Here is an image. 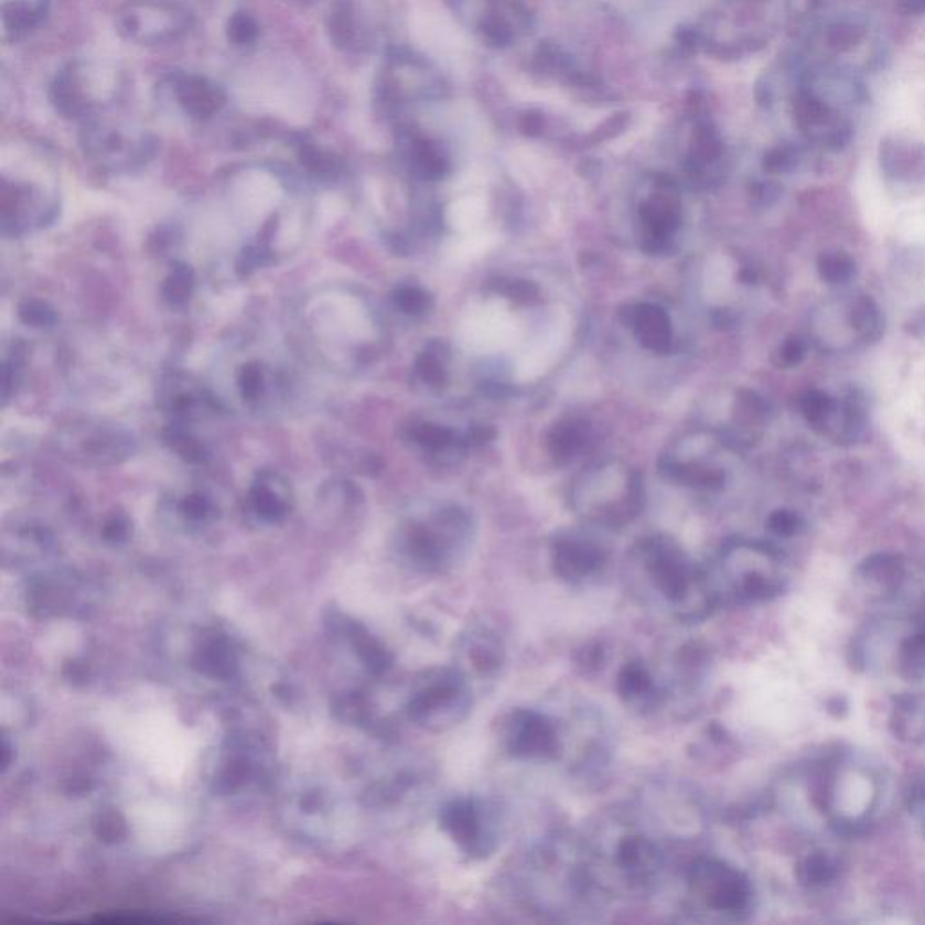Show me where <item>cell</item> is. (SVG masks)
I'll list each match as a JSON object with an SVG mask.
<instances>
[{
  "mask_svg": "<svg viewBox=\"0 0 925 925\" xmlns=\"http://www.w3.org/2000/svg\"><path fill=\"white\" fill-rule=\"evenodd\" d=\"M519 885L526 905L553 921L588 918L610 896L588 842L570 837H551L528 851Z\"/></svg>",
  "mask_w": 925,
  "mask_h": 925,
  "instance_id": "cell-1",
  "label": "cell"
},
{
  "mask_svg": "<svg viewBox=\"0 0 925 925\" xmlns=\"http://www.w3.org/2000/svg\"><path fill=\"white\" fill-rule=\"evenodd\" d=\"M641 557L650 591L676 619L695 622L709 615L718 601L714 590L675 540L653 537L642 546Z\"/></svg>",
  "mask_w": 925,
  "mask_h": 925,
  "instance_id": "cell-2",
  "label": "cell"
},
{
  "mask_svg": "<svg viewBox=\"0 0 925 925\" xmlns=\"http://www.w3.org/2000/svg\"><path fill=\"white\" fill-rule=\"evenodd\" d=\"M588 848L607 893L615 882L630 893H647L664 870V853L658 842L631 826L619 831L611 845L599 848L588 842Z\"/></svg>",
  "mask_w": 925,
  "mask_h": 925,
  "instance_id": "cell-3",
  "label": "cell"
},
{
  "mask_svg": "<svg viewBox=\"0 0 925 925\" xmlns=\"http://www.w3.org/2000/svg\"><path fill=\"white\" fill-rule=\"evenodd\" d=\"M56 454L86 469L121 465L138 451L132 432L104 420H76L55 432Z\"/></svg>",
  "mask_w": 925,
  "mask_h": 925,
  "instance_id": "cell-4",
  "label": "cell"
},
{
  "mask_svg": "<svg viewBox=\"0 0 925 925\" xmlns=\"http://www.w3.org/2000/svg\"><path fill=\"white\" fill-rule=\"evenodd\" d=\"M471 520L458 510H443L431 523H416L407 530L406 551L420 570L429 573L451 571L466 551Z\"/></svg>",
  "mask_w": 925,
  "mask_h": 925,
  "instance_id": "cell-5",
  "label": "cell"
},
{
  "mask_svg": "<svg viewBox=\"0 0 925 925\" xmlns=\"http://www.w3.org/2000/svg\"><path fill=\"white\" fill-rule=\"evenodd\" d=\"M116 31L138 45L180 41L194 25L189 8L172 0H127L116 13Z\"/></svg>",
  "mask_w": 925,
  "mask_h": 925,
  "instance_id": "cell-6",
  "label": "cell"
},
{
  "mask_svg": "<svg viewBox=\"0 0 925 925\" xmlns=\"http://www.w3.org/2000/svg\"><path fill=\"white\" fill-rule=\"evenodd\" d=\"M471 680L458 667L441 669L410 701V716L429 731H451L471 714Z\"/></svg>",
  "mask_w": 925,
  "mask_h": 925,
  "instance_id": "cell-7",
  "label": "cell"
},
{
  "mask_svg": "<svg viewBox=\"0 0 925 925\" xmlns=\"http://www.w3.org/2000/svg\"><path fill=\"white\" fill-rule=\"evenodd\" d=\"M441 830L472 861L491 857L499 845V825L485 800L454 797L440 810Z\"/></svg>",
  "mask_w": 925,
  "mask_h": 925,
  "instance_id": "cell-8",
  "label": "cell"
},
{
  "mask_svg": "<svg viewBox=\"0 0 925 925\" xmlns=\"http://www.w3.org/2000/svg\"><path fill=\"white\" fill-rule=\"evenodd\" d=\"M687 893L718 915L738 916L749 907L751 890L745 879L725 862L696 859L687 868Z\"/></svg>",
  "mask_w": 925,
  "mask_h": 925,
  "instance_id": "cell-9",
  "label": "cell"
},
{
  "mask_svg": "<svg viewBox=\"0 0 925 925\" xmlns=\"http://www.w3.org/2000/svg\"><path fill=\"white\" fill-rule=\"evenodd\" d=\"M84 149L90 161L104 171L130 172L151 161L155 141L147 132L95 120L87 123Z\"/></svg>",
  "mask_w": 925,
  "mask_h": 925,
  "instance_id": "cell-10",
  "label": "cell"
},
{
  "mask_svg": "<svg viewBox=\"0 0 925 925\" xmlns=\"http://www.w3.org/2000/svg\"><path fill=\"white\" fill-rule=\"evenodd\" d=\"M501 741L508 755L519 761H556L564 751L559 725L536 709H516L506 716Z\"/></svg>",
  "mask_w": 925,
  "mask_h": 925,
  "instance_id": "cell-11",
  "label": "cell"
},
{
  "mask_svg": "<svg viewBox=\"0 0 925 925\" xmlns=\"http://www.w3.org/2000/svg\"><path fill=\"white\" fill-rule=\"evenodd\" d=\"M158 407L171 423L191 426L205 416L216 415L219 401L194 376L172 370L161 378L158 387Z\"/></svg>",
  "mask_w": 925,
  "mask_h": 925,
  "instance_id": "cell-12",
  "label": "cell"
},
{
  "mask_svg": "<svg viewBox=\"0 0 925 925\" xmlns=\"http://www.w3.org/2000/svg\"><path fill=\"white\" fill-rule=\"evenodd\" d=\"M58 214V203L47 197L35 185L2 186V232L4 236H22L25 232L39 230L51 225Z\"/></svg>",
  "mask_w": 925,
  "mask_h": 925,
  "instance_id": "cell-13",
  "label": "cell"
},
{
  "mask_svg": "<svg viewBox=\"0 0 925 925\" xmlns=\"http://www.w3.org/2000/svg\"><path fill=\"white\" fill-rule=\"evenodd\" d=\"M794 116L806 140L817 146L840 149L850 141V120L816 90H803L797 95Z\"/></svg>",
  "mask_w": 925,
  "mask_h": 925,
  "instance_id": "cell-14",
  "label": "cell"
},
{
  "mask_svg": "<svg viewBox=\"0 0 925 925\" xmlns=\"http://www.w3.org/2000/svg\"><path fill=\"white\" fill-rule=\"evenodd\" d=\"M95 86V75L89 65L73 62L51 84V101L65 118L90 121L101 107Z\"/></svg>",
  "mask_w": 925,
  "mask_h": 925,
  "instance_id": "cell-15",
  "label": "cell"
},
{
  "mask_svg": "<svg viewBox=\"0 0 925 925\" xmlns=\"http://www.w3.org/2000/svg\"><path fill=\"white\" fill-rule=\"evenodd\" d=\"M505 644L501 636L486 625H472L455 644V667L472 680H488L505 664Z\"/></svg>",
  "mask_w": 925,
  "mask_h": 925,
  "instance_id": "cell-16",
  "label": "cell"
},
{
  "mask_svg": "<svg viewBox=\"0 0 925 925\" xmlns=\"http://www.w3.org/2000/svg\"><path fill=\"white\" fill-rule=\"evenodd\" d=\"M166 98L192 121L214 118L226 104L225 90L205 76L174 73L163 82Z\"/></svg>",
  "mask_w": 925,
  "mask_h": 925,
  "instance_id": "cell-17",
  "label": "cell"
},
{
  "mask_svg": "<svg viewBox=\"0 0 925 925\" xmlns=\"http://www.w3.org/2000/svg\"><path fill=\"white\" fill-rule=\"evenodd\" d=\"M605 551L585 537H559L551 545V568L566 584H584L604 570Z\"/></svg>",
  "mask_w": 925,
  "mask_h": 925,
  "instance_id": "cell-18",
  "label": "cell"
},
{
  "mask_svg": "<svg viewBox=\"0 0 925 925\" xmlns=\"http://www.w3.org/2000/svg\"><path fill=\"white\" fill-rule=\"evenodd\" d=\"M615 689L625 706L642 714L658 709L664 696L653 670L642 660L627 662L619 669Z\"/></svg>",
  "mask_w": 925,
  "mask_h": 925,
  "instance_id": "cell-19",
  "label": "cell"
},
{
  "mask_svg": "<svg viewBox=\"0 0 925 925\" xmlns=\"http://www.w3.org/2000/svg\"><path fill=\"white\" fill-rule=\"evenodd\" d=\"M288 499H290V485L284 475L276 471H262L256 475L251 483L250 501L251 510L262 519L277 520L286 516L288 512Z\"/></svg>",
  "mask_w": 925,
  "mask_h": 925,
  "instance_id": "cell-20",
  "label": "cell"
},
{
  "mask_svg": "<svg viewBox=\"0 0 925 925\" xmlns=\"http://www.w3.org/2000/svg\"><path fill=\"white\" fill-rule=\"evenodd\" d=\"M633 325L641 344L653 353H669L673 345V327L669 315L660 305L641 304L633 310Z\"/></svg>",
  "mask_w": 925,
  "mask_h": 925,
  "instance_id": "cell-21",
  "label": "cell"
},
{
  "mask_svg": "<svg viewBox=\"0 0 925 925\" xmlns=\"http://www.w3.org/2000/svg\"><path fill=\"white\" fill-rule=\"evenodd\" d=\"M47 11V0H2V31L4 41H19L41 24Z\"/></svg>",
  "mask_w": 925,
  "mask_h": 925,
  "instance_id": "cell-22",
  "label": "cell"
},
{
  "mask_svg": "<svg viewBox=\"0 0 925 925\" xmlns=\"http://www.w3.org/2000/svg\"><path fill=\"white\" fill-rule=\"evenodd\" d=\"M161 438H163V443L185 463L205 465L206 461L211 460V452L205 443L200 438H195L186 426L169 423L165 431L161 432Z\"/></svg>",
  "mask_w": 925,
  "mask_h": 925,
  "instance_id": "cell-23",
  "label": "cell"
},
{
  "mask_svg": "<svg viewBox=\"0 0 925 925\" xmlns=\"http://www.w3.org/2000/svg\"><path fill=\"white\" fill-rule=\"evenodd\" d=\"M585 443V427L579 420H564L551 429L548 447L559 463L568 461L581 451Z\"/></svg>",
  "mask_w": 925,
  "mask_h": 925,
  "instance_id": "cell-24",
  "label": "cell"
},
{
  "mask_svg": "<svg viewBox=\"0 0 925 925\" xmlns=\"http://www.w3.org/2000/svg\"><path fill=\"white\" fill-rule=\"evenodd\" d=\"M195 290V271L191 265L183 260H175L169 276L161 286V295L166 304L172 308H183L191 302Z\"/></svg>",
  "mask_w": 925,
  "mask_h": 925,
  "instance_id": "cell-25",
  "label": "cell"
},
{
  "mask_svg": "<svg viewBox=\"0 0 925 925\" xmlns=\"http://www.w3.org/2000/svg\"><path fill=\"white\" fill-rule=\"evenodd\" d=\"M850 324L862 341L875 342L882 335V315L879 305L870 297H859L850 311Z\"/></svg>",
  "mask_w": 925,
  "mask_h": 925,
  "instance_id": "cell-26",
  "label": "cell"
},
{
  "mask_svg": "<svg viewBox=\"0 0 925 925\" xmlns=\"http://www.w3.org/2000/svg\"><path fill=\"white\" fill-rule=\"evenodd\" d=\"M670 477L684 485L714 491L725 483V474L720 469L706 465H670Z\"/></svg>",
  "mask_w": 925,
  "mask_h": 925,
  "instance_id": "cell-27",
  "label": "cell"
},
{
  "mask_svg": "<svg viewBox=\"0 0 925 925\" xmlns=\"http://www.w3.org/2000/svg\"><path fill=\"white\" fill-rule=\"evenodd\" d=\"M817 270L826 284H846L856 277L857 265L845 251H828L817 260Z\"/></svg>",
  "mask_w": 925,
  "mask_h": 925,
  "instance_id": "cell-28",
  "label": "cell"
},
{
  "mask_svg": "<svg viewBox=\"0 0 925 925\" xmlns=\"http://www.w3.org/2000/svg\"><path fill=\"white\" fill-rule=\"evenodd\" d=\"M25 345L22 342H15L11 345V351L6 355L2 362V406H8V401L15 396L17 389L21 386L22 373H24L25 364Z\"/></svg>",
  "mask_w": 925,
  "mask_h": 925,
  "instance_id": "cell-29",
  "label": "cell"
},
{
  "mask_svg": "<svg viewBox=\"0 0 925 925\" xmlns=\"http://www.w3.org/2000/svg\"><path fill=\"white\" fill-rule=\"evenodd\" d=\"M239 395L246 404H257L262 400L268 387V373L260 362H248L237 375Z\"/></svg>",
  "mask_w": 925,
  "mask_h": 925,
  "instance_id": "cell-30",
  "label": "cell"
},
{
  "mask_svg": "<svg viewBox=\"0 0 925 925\" xmlns=\"http://www.w3.org/2000/svg\"><path fill=\"white\" fill-rule=\"evenodd\" d=\"M19 321L33 330H50L58 324V313L53 305L41 299H25L17 310Z\"/></svg>",
  "mask_w": 925,
  "mask_h": 925,
  "instance_id": "cell-31",
  "label": "cell"
},
{
  "mask_svg": "<svg viewBox=\"0 0 925 925\" xmlns=\"http://www.w3.org/2000/svg\"><path fill=\"white\" fill-rule=\"evenodd\" d=\"M259 24H257L256 19H254L250 13H246V11H236V13L228 19V25H226V36H228V42H230L234 47H239V50L251 47V45L256 44L257 39H259Z\"/></svg>",
  "mask_w": 925,
  "mask_h": 925,
  "instance_id": "cell-32",
  "label": "cell"
},
{
  "mask_svg": "<svg viewBox=\"0 0 925 925\" xmlns=\"http://www.w3.org/2000/svg\"><path fill=\"white\" fill-rule=\"evenodd\" d=\"M396 308L406 315L420 316L432 308V297L418 286H400L392 293Z\"/></svg>",
  "mask_w": 925,
  "mask_h": 925,
  "instance_id": "cell-33",
  "label": "cell"
},
{
  "mask_svg": "<svg viewBox=\"0 0 925 925\" xmlns=\"http://www.w3.org/2000/svg\"><path fill=\"white\" fill-rule=\"evenodd\" d=\"M412 440L427 451L440 452L454 445L455 438L454 432L447 427L435 426V423H421V426L415 427Z\"/></svg>",
  "mask_w": 925,
  "mask_h": 925,
  "instance_id": "cell-34",
  "label": "cell"
},
{
  "mask_svg": "<svg viewBox=\"0 0 925 925\" xmlns=\"http://www.w3.org/2000/svg\"><path fill=\"white\" fill-rule=\"evenodd\" d=\"M799 409L806 420L814 426H819V423H825L833 412V400L822 390H806L805 395L800 396Z\"/></svg>",
  "mask_w": 925,
  "mask_h": 925,
  "instance_id": "cell-35",
  "label": "cell"
},
{
  "mask_svg": "<svg viewBox=\"0 0 925 925\" xmlns=\"http://www.w3.org/2000/svg\"><path fill=\"white\" fill-rule=\"evenodd\" d=\"M273 260L270 246L266 240H259L256 245L246 246L245 250L240 251L237 257L236 270L240 277H248L259 268L270 265Z\"/></svg>",
  "mask_w": 925,
  "mask_h": 925,
  "instance_id": "cell-36",
  "label": "cell"
},
{
  "mask_svg": "<svg viewBox=\"0 0 925 925\" xmlns=\"http://www.w3.org/2000/svg\"><path fill=\"white\" fill-rule=\"evenodd\" d=\"M415 370L416 375L420 376V380L426 381L429 386L441 387L447 384L445 366H443V362L440 361L435 351H423L416 358Z\"/></svg>",
  "mask_w": 925,
  "mask_h": 925,
  "instance_id": "cell-37",
  "label": "cell"
},
{
  "mask_svg": "<svg viewBox=\"0 0 925 925\" xmlns=\"http://www.w3.org/2000/svg\"><path fill=\"white\" fill-rule=\"evenodd\" d=\"M492 290L501 295L508 297L512 301L530 302L539 295L537 288L530 280L499 279L492 282Z\"/></svg>",
  "mask_w": 925,
  "mask_h": 925,
  "instance_id": "cell-38",
  "label": "cell"
},
{
  "mask_svg": "<svg viewBox=\"0 0 925 925\" xmlns=\"http://www.w3.org/2000/svg\"><path fill=\"white\" fill-rule=\"evenodd\" d=\"M806 355V342L800 336H790L781 344L777 351L781 366L794 367L803 362Z\"/></svg>",
  "mask_w": 925,
  "mask_h": 925,
  "instance_id": "cell-39",
  "label": "cell"
},
{
  "mask_svg": "<svg viewBox=\"0 0 925 925\" xmlns=\"http://www.w3.org/2000/svg\"><path fill=\"white\" fill-rule=\"evenodd\" d=\"M768 526H771L772 531L779 534V536H792L799 528V517L794 512L777 510L768 519Z\"/></svg>",
  "mask_w": 925,
  "mask_h": 925,
  "instance_id": "cell-40",
  "label": "cell"
},
{
  "mask_svg": "<svg viewBox=\"0 0 925 925\" xmlns=\"http://www.w3.org/2000/svg\"><path fill=\"white\" fill-rule=\"evenodd\" d=\"M181 510L191 519H205L212 510L211 501L201 494L186 495L185 499L181 501Z\"/></svg>",
  "mask_w": 925,
  "mask_h": 925,
  "instance_id": "cell-41",
  "label": "cell"
},
{
  "mask_svg": "<svg viewBox=\"0 0 925 925\" xmlns=\"http://www.w3.org/2000/svg\"><path fill=\"white\" fill-rule=\"evenodd\" d=\"M797 161H799V154L794 149H781V151L774 152L771 160H768V171L772 172H790L794 166L797 165Z\"/></svg>",
  "mask_w": 925,
  "mask_h": 925,
  "instance_id": "cell-42",
  "label": "cell"
},
{
  "mask_svg": "<svg viewBox=\"0 0 925 925\" xmlns=\"http://www.w3.org/2000/svg\"><path fill=\"white\" fill-rule=\"evenodd\" d=\"M494 435L495 431L492 427H474L466 435V443L469 445H483L486 441H491Z\"/></svg>",
  "mask_w": 925,
  "mask_h": 925,
  "instance_id": "cell-43",
  "label": "cell"
},
{
  "mask_svg": "<svg viewBox=\"0 0 925 925\" xmlns=\"http://www.w3.org/2000/svg\"><path fill=\"white\" fill-rule=\"evenodd\" d=\"M899 10L905 15H924L925 0H896Z\"/></svg>",
  "mask_w": 925,
  "mask_h": 925,
  "instance_id": "cell-44",
  "label": "cell"
}]
</instances>
